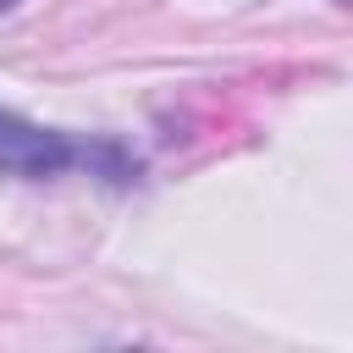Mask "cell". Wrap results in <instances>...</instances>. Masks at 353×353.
I'll list each match as a JSON object with an SVG mask.
<instances>
[{"instance_id":"obj_2","label":"cell","mask_w":353,"mask_h":353,"mask_svg":"<svg viewBox=\"0 0 353 353\" xmlns=\"http://www.w3.org/2000/svg\"><path fill=\"white\" fill-rule=\"evenodd\" d=\"M11 6H22V0H0V11H11Z\"/></svg>"},{"instance_id":"obj_1","label":"cell","mask_w":353,"mask_h":353,"mask_svg":"<svg viewBox=\"0 0 353 353\" xmlns=\"http://www.w3.org/2000/svg\"><path fill=\"white\" fill-rule=\"evenodd\" d=\"M72 165H99L110 182H132V171H138L116 143H77V138L39 127L17 110H0V176L44 182V176H61Z\"/></svg>"}]
</instances>
